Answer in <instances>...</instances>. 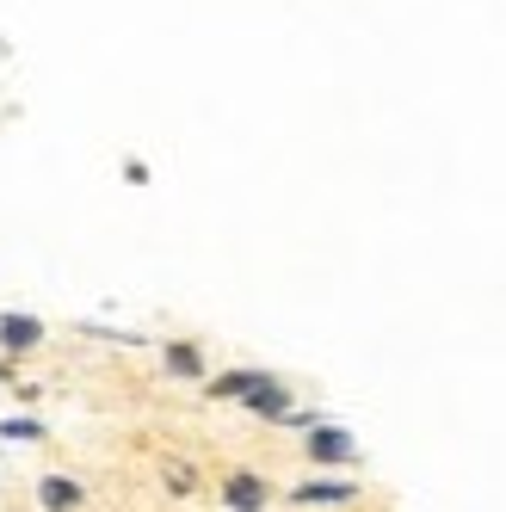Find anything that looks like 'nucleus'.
<instances>
[{
  "label": "nucleus",
  "mask_w": 506,
  "mask_h": 512,
  "mask_svg": "<svg viewBox=\"0 0 506 512\" xmlns=\"http://www.w3.org/2000/svg\"><path fill=\"white\" fill-rule=\"evenodd\" d=\"M303 457H309L315 469H352V463H358V438H352L346 426H334V420H321V426L303 432Z\"/></svg>",
  "instance_id": "obj_1"
},
{
  "label": "nucleus",
  "mask_w": 506,
  "mask_h": 512,
  "mask_svg": "<svg viewBox=\"0 0 506 512\" xmlns=\"http://www.w3.org/2000/svg\"><path fill=\"white\" fill-rule=\"evenodd\" d=\"M216 500H223L229 512H272V500H284L260 469H229L223 482H216Z\"/></svg>",
  "instance_id": "obj_2"
},
{
  "label": "nucleus",
  "mask_w": 506,
  "mask_h": 512,
  "mask_svg": "<svg viewBox=\"0 0 506 512\" xmlns=\"http://www.w3.org/2000/svg\"><path fill=\"white\" fill-rule=\"evenodd\" d=\"M358 494H365V488H358V482H346V475H328V469H315L309 475V482H297V488H284V500H291V506H309V512H321V506H352Z\"/></svg>",
  "instance_id": "obj_3"
},
{
  "label": "nucleus",
  "mask_w": 506,
  "mask_h": 512,
  "mask_svg": "<svg viewBox=\"0 0 506 512\" xmlns=\"http://www.w3.org/2000/svg\"><path fill=\"white\" fill-rule=\"evenodd\" d=\"M44 340H50V327H44L38 315H25V309H7V315H0V352H7V358H31Z\"/></svg>",
  "instance_id": "obj_4"
},
{
  "label": "nucleus",
  "mask_w": 506,
  "mask_h": 512,
  "mask_svg": "<svg viewBox=\"0 0 506 512\" xmlns=\"http://www.w3.org/2000/svg\"><path fill=\"white\" fill-rule=\"evenodd\" d=\"M266 377H272V371H260V364H235V371H210L198 389H204V401H235V408H241V401L260 389Z\"/></svg>",
  "instance_id": "obj_5"
},
{
  "label": "nucleus",
  "mask_w": 506,
  "mask_h": 512,
  "mask_svg": "<svg viewBox=\"0 0 506 512\" xmlns=\"http://www.w3.org/2000/svg\"><path fill=\"white\" fill-rule=\"evenodd\" d=\"M161 371H167L173 383H204V377H210V358H204L198 340H167V346H161Z\"/></svg>",
  "instance_id": "obj_6"
},
{
  "label": "nucleus",
  "mask_w": 506,
  "mask_h": 512,
  "mask_svg": "<svg viewBox=\"0 0 506 512\" xmlns=\"http://www.w3.org/2000/svg\"><path fill=\"white\" fill-rule=\"evenodd\" d=\"M241 408H247L253 420H266V426H284V414L297 408V395H291V383H284V377H266L260 389L241 401Z\"/></svg>",
  "instance_id": "obj_7"
},
{
  "label": "nucleus",
  "mask_w": 506,
  "mask_h": 512,
  "mask_svg": "<svg viewBox=\"0 0 506 512\" xmlns=\"http://www.w3.org/2000/svg\"><path fill=\"white\" fill-rule=\"evenodd\" d=\"M38 506L44 512H81L87 506V488L75 482V475H44V482H38Z\"/></svg>",
  "instance_id": "obj_8"
},
{
  "label": "nucleus",
  "mask_w": 506,
  "mask_h": 512,
  "mask_svg": "<svg viewBox=\"0 0 506 512\" xmlns=\"http://www.w3.org/2000/svg\"><path fill=\"white\" fill-rule=\"evenodd\" d=\"M161 488H167L173 500H204V494H210L204 475H198V463H186V457H167V463H161Z\"/></svg>",
  "instance_id": "obj_9"
},
{
  "label": "nucleus",
  "mask_w": 506,
  "mask_h": 512,
  "mask_svg": "<svg viewBox=\"0 0 506 512\" xmlns=\"http://www.w3.org/2000/svg\"><path fill=\"white\" fill-rule=\"evenodd\" d=\"M0 438H25V445H44L50 426L38 414H13V420H0Z\"/></svg>",
  "instance_id": "obj_10"
},
{
  "label": "nucleus",
  "mask_w": 506,
  "mask_h": 512,
  "mask_svg": "<svg viewBox=\"0 0 506 512\" xmlns=\"http://www.w3.org/2000/svg\"><path fill=\"white\" fill-rule=\"evenodd\" d=\"M13 401H19V408H38V401H44V389H38V383H25V377H19V383H13Z\"/></svg>",
  "instance_id": "obj_11"
}]
</instances>
